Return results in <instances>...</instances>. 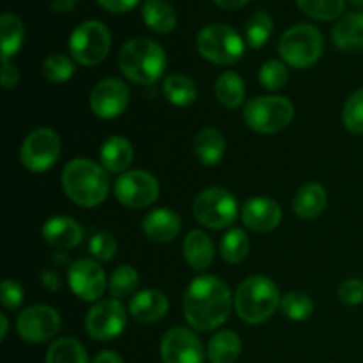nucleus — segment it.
Returning <instances> with one entry per match:
<instances>
[{"instance_id":"f257e3e1","label":"nucleus","mask_w":363,"mask_h":363,"mask_svg":"<svg viewBox=\"0 0 363 363\" xmlns=\"http://www.w3.org/2000/svg\"><path fill=\"white\" fill-rule=\"evenodd\" d=\"M233 307L229 286L215 275H201L191 280L183 298V312L188 325L199 332H211L227 321Z\"/></svg>"},{"instance_id":"f03ea898","label":"nucleus","mask_w":363,"mask_h":363,"mask_svg":"<svg viewBox=\"0 0 363 363\" xmlns=\"http://www.w3.org/2000/svg\"><path fill=\"white\" fill-rule=\"evenodd\" d=\"M62 188L74 204L94 208L108 197V170L92 160H71L62 170Z\"/></svg>"},{"instance_id":"7ed1b4c3","label":"nucleus","mask_w":363,"mask_h":363,"mask_svg":"<svg viewBox=\"0 0 363 363\" xmlns=\"http://www.w3.org/2000/svg\"><path fill=\"white\" fill-rule=\"evenodd\" d=\"M117 64L124 77L138 85H152L167 67L165 50L149 38H135L124 43Z\"/></svg>"},{"instance_id":"20e7f679","label":"nucleus","mask_w":363,"mask_h":363,"mask_svg":"<svg viewBox=\"0 0 363 363\" xmlns=\"http://www.w3.org/2000/svg\"><path fill=\"white\" fill-rule=\"evenodd\" d=\"M279 287L272 279L262 275L248 277L238 286L234 294V308L247 325H261L268 321L280 307Z\"/></svg>"},{"instance_id":"39448f33","label":"nucleus","mask_w":363,"mask_h":363,"mask_svg":"<svg viewBox=\"0 0 363 363\" xmlns=\"http://www.w3.org/2000/svg\"><path fill=\"white\" fill-rule=\"evenodd\" d=\"M323 46L325 43L319 28L308 23H298L284 32L279 41V53L287 66L307 69L321 59Z\"/></svg>"},{"instance_id":"423d86ee","label":"nucleus","mask_w":363,"mask_h":363,"mask_svg":"<svg viewBox=\"0 0 363 363\" xmlns=\"http://www.w3.org/2000/svg\"><path fill=\"white\" fill-rule=\"evenodd\" d=\"M245 123L257 133H279L294 119V105L284 96H259L247 103Z\"/></svg>"},{"instance_id":"0eeeda50","label":"nucleus","mask_w":363,"mask_h":363,"mask_svg":"<svg viewBox=\"0 0 363 363\" xmlns=\"http://www.w3.org/2000/svg\"><path fill=\"white\" fill-rule=\"evenodd\" d=\"M197 50L209 62L230 66L245 55V41L229 25L213 23L199 32Z\"/></svg>"},{"instance_id":"6e6552de","label":"nucleus","mask_w":363,"mask_h":363,"mask_svg":"<svg viewBox=\"0 0 363 363\" xmlns=\"http://www.w3.org/2000/svg\"><path fill=\"white\" fill-rule=\"evenodd\" d=\"M112 46V35L105 23L96 20L84 21L69 35L71 59L82 66H96L106 59Z\"/></svg>"},{"instance_id":"1a4fd4ad","label":"nucleus","mask_w":363,"mask_h":363,"mask_svg":"<svg viewBox=\"0 0 363 363\" xmlns=\"http://www.w3.org/2000/svg\"><path fill=\"white\" fill-rule=\"evenodd\" d=\"M238 201L225 188H208L194 201V215L208 229H225L238 218Z\"/></svg>"},{"instance_id":"9d476101","label":"nucleus","mask_w":363,"mask_h":363,"mask_svg":"<svg viewBox=\"0 0 363 363\" xmlns=\"http://www.w3.org/2000/svg\"><path fill=\"white\" fill-rule=\"evenodd\" d=\"M60 156V138L50 128H39L32 133L27 135V138L21 144L20 158L21 163L30 172H46L57 163Z\"/></svg>"},{"instance_id":"9b49d317","label":"nucleus","mask_w":363,"mask_h":363,"mask_svg":"<svg viewBox=\"0 0 363 363\" xmlns=\"http://www.w3.org/2000/svg\"><path fill=\"white\" fill-rule=\"evenodd\" d=\"M117 201L130 209H144L155 204L160 195V183L151 172L128 170L113 184Z\"/></svg>"},{"instance_id":"f8f14e48","label":"nucleus","mask_w":363,"mask_h":363,"mask_svg":"<svg viewBox=\"0 0 363 363\" xmlns=\"http://www.w3.org/2000/svg\"><path fill=\"white\" fill-rule=\"evenodd\" d=\"M126 328V308L121 300H103L96 303L85 318V330L94 340H113Z\"/></svg>"},{"instance_id":"ddd939ff","label":"nucleus","mask_w":363,"mask_h":363,"mask_svg":"<svg viewBox=\"0 0 363 363\" xmlns=\"http://www.w3.org/2000/svg\"><path fill=\"white\" fill-rule=\"evenodd\" d=\"M16 330L25 342L41 344L53 339L60 330V315L50 305H34L20 312Z\"/></svg>"},{"instance_id":"4468645a","label":"nucleus","mask_w":363,"mask_h":363,"mask_svg":"<svg viewBox=\"0 0 363 363\" xmlns=\"http://www.w3.org/2000/svg\"><path fill=\"white\" fill-rule=\"evenodd\" d=\"M67 286L82 301H96L108 287L106 275L101 266L92 259H80L69 264Z\"/></svg>"},{"instance_id":"2eb2a0df","label":"nucleus","mask_w":363,"mask_h":363,"mask_svg":"<svg viewBox=\"0 0 363 363\" xmlns=\"http://www.w3.org/2000/svg\"><path fill=\"white\" fill-rule=\"evenodd\" d=\"M91 110L99 119H116L130 105V89L119 78H105L91 92Z\"/></svg>"},{"instance_id":"dca6fc26","label":"nucleus","mask_w":363,"mask_h":363,"mask_svg":"<svg viewBox=\"0 0 363 363\" xmlns=\"http://www.w3.org/2000/svg\"><path fill=\"white\" fill-rule=\"evenodd\" d=\"M162 360L163 363H202L204 347L194 332L176 326L163 335Z\"/></svg>"},{"instance_id":"f3484780","label":"nucleus","mask_w":363,"mask_h":363,"mask_svg":"<svg viewBox=\"0 0 363 363\" xmlns=\"http://www.w3.org/2000/svg\"><path fill=\"white\" fill-rule=\"evenodd\" d=\"M241 220L254 233H272L282 222V209L273 199L254 197L241 208Z\"/></svg>"},{"instance_id":"a211bd4d","label":"nucleus","mask_w":363,"mask_h":363,"mask_svg":"<svg viewBox=\"0 0 363 363\" xmlns=\"http://www.w3.org/2000/svg\"><path fill=\"white\" fill-rule=\"evenodd\" d=\"M41 234L46 243L57 250H69V248L78 247L84 240V230L80 223L69 216H53L46 220Z\"/></svg>"},{"instance_id":"6ab92c4d","label":"nucleus","mask_w":363,"mask_h":363,"mask_svg":"<svg viewBox=\"0 0 363 363\" xmlns=\"http://www.w3.org/2000/svg\"><path fill=\"white\" fill-rule=\"evenodd\" d=\"M167 312H169V298L158 289L138 291L130 300V314L144 325L160 321L165 318Z\"/></svg>"},{"instance_id":"aec40b11","label":"nucleus","mask_w":363,"mask_h":363,"mask_svg":"<svg viewBox=\"0 0 363 363\" xmlns=\"http://www.w3.org/2000/svg\"><path fill=\"white\" fill-rule=\"evenodd\" d=\"M145 236L156 243H169L176 240L181 233V218L176 211L167 208L152 209L142 222Z\"/></svg>"},{"instance_id":"412c9836","label":"nucleus","mask_w":363,"mask_h":363,"mask_svg":"<svg viewBox=\"0 0 363 363\" xmlns=\"http://www.w3.org/2000/svg\"><path fill=\"white\" fill-rule=\"evenodd\" d=\"M99 162L103 169L108 172H128L133 162V145L126 137H121V135L108 137L99 149Z\"/></svg>"},{"instance_id":"4be33fe9","label":"nucleus","mask_w":363,"mask_h":363,"mask_svg":"<svg viewBox=\"0 0 363 363\" xmlns=\"http://www.w3.org/2000/svg\"><path fill=\"white\" fill-rule=\"evenodd\" d=\"M326 202H328V195L321 184L305 183L294 195L293 209L301 220H312L318 218L325 211Z\"/></svg>"},{"instance_id":"5701e85b","label":"nucleus","mask_w":363,"mask_h":363,"mask_svg":"<svg viewBox=\"0 0 363 363\" xmlns=\"http://www.w3.org/2000/svg\"><path fill=\"white\" fill-rule=\"evenodd\" d=\"M142 20L147 25L149 30L165 35L176 28L177 14L172 4L167 0H144Z\"/></svg>"},{"instance_id":"b1692460","label":"nucleus","mask_w":363,"mask_h":363,"mask_svg":"<svg viewBox=\"0 0 363 363\" xmlns=\"http://www.w3.org/2000/svg\"><path fill=\"white\" fill-rule=\"evenodd\" d=\"M333 43L344 52L363 50V13H350L340 18L332 30Z\"/></svg>"},{"instance_id":"393cba45","label":"nucleus","mask_w":363,"mask_h":363,"mask_svg":"<svg viewBox=\"0 0 363 363\" xmlns=\"http://www.w3.org/2000/svg\"><path fill=\"white\" fill-rule=\"evenodd\" d=\"M183 255L188 264L197 272H204L211 266L215 259V248H213L211 238L202 230H191L183 243Z\"/></svg>"},{"instance_id":"a878e982","label":"nucleus","mask_w":363,"mask_h":363,"mask_svg":"<svg viewBox=\"0 0 363 363\" xmlns=\"http://www.w3.org/2000/svg\"><path fill=\"white\" fill-rule=\"evenodd\" d=\"M195 156L204 167H216L225 155V138L215 128H204L195 137Z\"/></svg>"},{"instance_id":"bb28decb","label":"nucleus","mask_w":363,"mask_h":363,"mask_svg":"<svg viewBox=\"0 0 363 363\" xmlns=\"http://www.w3.org/2000/svg\"><path fill=\"white\" fill-rule=\"evenodd\" d=\"M206 353L211 363H234L241 354V339L233 330H222L209 340Z\"/></svg>"},{"instance_id":"cd10ccee","label":"nucleus","mask_w":363,"mask_h":363,"mask_svg":"<svg viewBox=\"0 0 363 363\" xmlns=\"http://www.w3.org/2000/svg\"><path fill=\"white\" fill-rule=\"evenodd\" d=\"M163 94L167 101L176 106H188L195 103L199 96V89L190 77L181 73L169 74L163 80Z\"/></svg>"},{"instance_id":"c85d7f7f","label":"nucleus","mask_w":363,"mask_h":363,"mask_svg":"<svg viewBox=\"0 0 363 363\" xmlns=\"http://www.w3.org/2000/svg\"><path fill=\"white\" fill-rule=\"evenodd\" d=\"M245 92H247L245 82L238 73L225 71V73L216 78L215 96L225 108L236 110L238 106H241L245 99Z\"/></svg>"},{"instance_id":"c756f323","label":"nucleus","mask_w":363,"mask_h":363,"mask_svg":"<svg viewBox=\"0 0 363 363\" xmlns=\"http://www.w3.org/2000/svg\"><path fill=\"white\" fill-rule=\"evenodd\" d=\"M0 35H2V62L20 52L23 45L25 28L16 14L6 13L0 18Z\"/></svg>"},{"instance_id":"7c9ffc66","label":"nucleus","mask_w":363,"mask_h":363,"mask_svg":"<svg viewBox=\"0 0 363 363\" xmlns=\"http://www.w3.org/2000/svg\"><path fill=\"white\" fill-rule=\"evenodd\" d=\"M46 363H89L87 351L77 339H57L46 351Z\"/></svg>"},{"instance_id":"2f4dec72","label":"nucleus","mask_w":363,"mask_h":363,"mask_svg":"<svg viewBox=\"0 0 363 363\" xmlns=\"http://www.w3.org/2000/svg\"><path fill=\"white\" fill-rule=\"evenodd\" d=\"M250 252V240H248L247 233L241 229H230L227 230L225 236L222 238V245H220V254L222 259L229 264H240L245 261Z\"/></svg>"},{"instance_id":"473e14b6","label":"nucleus","mask_w":363,"mask_h":363,"mask_svg":"<svg viewBox=\"0 0 363 363\" xmlns=\"http://www.w3.org/2000/svg\"><path fill=\"white\" fill-rule=\"evenodd\" d=\"M273 32V20L268 13L264 11H257L252 14L245 23V38L250 48H262L272 38Z\"/></svg>"},{"instance_id":"72a5a7b5","label":"nucleus","mask_w":363,"mask_h":363,"mask_svg":"<svg viewBox=\"0 0 363 363\" xmlns=\"http://www.w3.org/2000/svg\"><path fill=\"white\" fill-rule=\"evenodd\" d=\"M279 308L291 321H305L314 312V301H312V298L307 293L291 291V293L284 294Z\"/></svg>"},{"instance_id":"f704fd0d","label":"nucleus","mask_w":363,"mask_h":363,"mask_svg":"<svg viewBox=\"0 0 363 363\" xmlns=\"http://www.w3.org/2000/svg\"><path fill=\"white\" fill-rule=\"evenodd\" d=\"M138 287V273L133 266H119L113 269L108 280V293L113 300H123L131 296Z\"/></svg>"},{"instance_id":"c9c22d12","label":"nucleus","mask_w":363,"mask_h":363,"mask_svg":"<svg viewBox=\"0 0 363 363\" xmlns=\"http://www.w3.org/2000/svg\"><path fill=\"white\" fill-rule=\"evenodd\" d=\"M296 4L301 13L312 20L330 21L342 14L346 0H296Z\"/></svg>"},{"instance_id":"e433bc0d","label":"nucleus","mask_w":363,"mask_h":363,"mask_svg":"<svg viewBox=\"0 0 363 363\" xmlns=\"http://www.w3.org/2000/svg\"><path fill=\"white\" fill-rule=\"evenodd\" d=\"M43 77L52 84H64L74 74V62L64 53H52L43 60Z\"/></svg>"},{"instance_id":"4c0bfd02","label":"nucleus","mask_w":363,"mask_h":363,"mask_svg":"<svg viewBox=\"0 0 363 363\" xmlns=\"http://www.w3.org/2000/svg\"><path fill=\"white\" fill-rule=\"evenodd\" d=\"M287 80H289V71L287 66L280 60H268L262 64L261 71H259V82L268 91H280L286 87Z\"/></svg>"},{"instance_id":"58836bf2","label":"nucleus","mask_w":363,"mask_h":363,"mask_svg":"<svg viewBox=\"0 0 363 363\" xmlns=\"http://www.w3.org/2000/svg\"><path fill=\"white\" fill-rule=\"evenodd\" d=\"M344 126L354 135H363V89L347 98L342 110Z\"/></svg>"},{"instance_id":"ea45409f","label":"nucleus","mask_w":363,"mask_h":363,"mask_svg":"<svg viewBox=\"0 0 363 363\" xmlns=\"http://www.w3.org/2000/svg\"><path fill=\"white\" fill-rule=\"evenodd\" d=\"M89 252L98 261H112L117 252V243L108 233H99L92 236L91 243H89Z\"/></svg>"},{"instance_id":"a19ab883","label":"nucleus","mask_w":363,"mask_h":363,"mask_svg":"<svg viewBox=\"0 0 363 363\" xmlns=\"http://www.w3.org/2000/svg\"><path fill=\"white\" fill-rule=\"evenodd\" d=\"M0 301L7 311H14L23 303V287L16 280H4L0 287Z\"/></svg>"},{"instance_id":"79ce46f5","label":"nucleus","mask_w":363,"mask_h":363,"mask_svg":"<svg viewBox=\"0 0 363 363\" xmlns=\"http://www.w3.org/2000/svg\"><path fill=\"white\" fill-rule=\"evenodd\" d=\"M339 300L346 305H360L363 301V282L350 279L339 287Z\"/></svg>"},{"instance_id":"37998d69","label":"nucleus","mask_w":363,"mask_h":363,"mask_svg":"<svg viewBox=\"0 0 363 363\" xmlns=\"http://www.w3.org/2000/svg\"><path fill=\"white\" fill-rule=\"evenodd\" d=\"M20 82V71L11 60L2 62V85L4 89H14Z\"/></svg>"},{"instance_id":"c03bdc74","label":"nucleus","mask_w":363,"mask_h":363,"mask_svg":"<svg viewBox=\"0 0 363 363\" xmlns=\"http://www.w3.org/2000/svg\"><path fill=\"white\" fill-rule=\"evenodd\" d=\"M103 9L110 11V13H128L133 9L140 0H96Z\"/></svg>"},{"instance_id":"a18cd8bd","label":"nucleus","mask_w":363,"mask_h":363,"mask_svg":"<svg viewBox=\"0 0 363 363\" xmlns=\"http://www.w3.org/2000/svg\"><path fill=\"white\" fill-rule=\"evenodd\" d=\"M41 284L46 287L48 291H59L62 287V282H60V277L57 275L55 269H43L41 275Z\"/></svg>"},{"instance_id":"49530a36","label":"nucleus","mask_w":363,"mask_h":363,"mask_svg":"<svg viewBox=\"0 0 363 363\" xmlns=\"http://www.w3.org/2000/svg\"><path fill=\"white\" fill-rule=\"evenodd\" d=\"M213 2H215L218 7H222V9L236 11V9H241V7L247 6L250 0H213Z\"/></svg>"},{"instance_id":"de8ad7c7","label":"nucleus","mask_w":363,"mask_h":363,"mask_svg":"<svg viewBox=\"0 0 363 363\" xmlns=\"http://www.w3.org/2000/svg\"><path fill=\"white\" fill-rule=\"evenodd\" d=\"M77 4L78 0H52V9L57 13H67V11H73Z\"/></svg>"},{"instance_id":"09e8293b","label":"nucleus","mask_w":363,"mask_h":363,"mask_svg":"<svg viewBox=\"0 0 363 363\" xmlns=\"http://www.w3.org/2000/svg\"><path fill=\"white\" fill-rule=\"evenodd\" d=\"M92 363H123V358L116 353V351H103L94 358Z\"/></svg>"},{"instance_id":"8fccbe9b","label":"nucleus","mask_w":363,"mask_h":363,"mask_svg":"<svg viewBox=\"0 0 363 363\" xmlns=\"http://www.w3.org/2000/svg\"><path fill=\"white\" fill-rule=\"evenodd\" d=\"M0 328H2V332H0V339H6L7 337V328H9V321H7L6 314H0Z\"/></svg>"},{"instance_id":"3c124183","label":"nucleus","mask_w":363,"mask_h":363,"mask_svg":"<svg viewBox=\"0 0 363 363\" xmlns=\"http://www.w3.org/2000/svg\"><path fill=\"white\" fill-rule=\"evenodd\" d=\"M351 4H354V6H363V0H350Z\"/></svg>"}]
</instances>
